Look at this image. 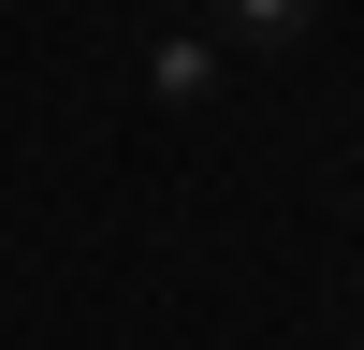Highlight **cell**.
Here are the masks:
<instances>
[{"instance_id": "6da1fadb", "label": "cell", "mask_w": 364, "mask_h": 350, "mask_svg": "<svg viewBox=\"0 0 364 350\" xmlns=\"http://www.w3.org/2000/svg\"><path fill=\"white\" fill-rule=\"evenodd\" d=\"M146 88H161V102H233L219 29H161V44H146Z\"/></svg>"}, {"instance_id": "7a4b0ae2", "label": "cell", "mask_w": 364, "mask_h": 350, "mask_svg": "<svg viewBox=\"0 0 364 350\" xmlns=\"http://www.w3.org/2000/svg\"><path fill=\"white\" fill-rule=\"evenodd\" d=\"M219 15H233V29H248V44H291V29H306V15H321V0H219Z\"/></svg>"}, {"instance_id": "3957f363", "label": "cell", "mask_w": 364, "mask_h": 350, "mask_svg": "<svg viewBox=\"0 0 364 350\" xmlns=\"http://www.w3.org/2000/svg\"><path fill=\"white\" fill-rule=\"evenodd\" d=\"M350 350H364V277H350Z\"/></svg>"}, {"instance_id": "277c9868", "label": "cell", "mask_w": 364, "mask_h": 350, "mask_svg": "<svg viewBox=\"0 0 364 350\" xmlns=\"http://www.w3.org/2000/svg\"><path fill=\"white\" fill-rule=\"evenodd\" d=\"M350 219H364V175H350Z\"/></svg>"}]
</instances>
